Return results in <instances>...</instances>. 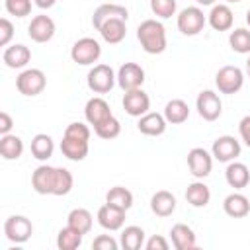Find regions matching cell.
Instances as JSON below:
<instances>
[{
  "instance_id": "cell-2",
  "label": "cell",
  "mask_w": 250,
  "mask_h": 250,
  "mask_svg": "<svg viewBox=\"0 0 250 250\" xmlns=\"http://www.w3.org/2000/svg\"><path fill=\"white\" fill-rule=\"evenodd\" d=\"M45 86H47V76H45V72L39 70V68H25V70H21V72L18 74V78H16V88H18V92L23 94V96H29V98L41 94V92L45 90Z\"/></svg>"
},
{
  "instance_id": "cell-39",
  "label": "cell",
  "mask_w": 250,
  "mask_h": 250,
  "mask_svg": "<svg viewBox=\"0 0 250 250\" xmlns=\"http://www.w3.org/2000/svg\"><path fill=\"white\" fill-rule=\"evenodd\" d=\"M6 12L16 18H25L31 12V0H6Z\"/></svg>"
},
{
  "instance_id": "cell-45",
  "label": "cell",
  "mask_w": 250,
  "mask_h": 250,
  "mask_svg": "<svg viewBox=\"0 0 250 250\" xmlns=\"http://www.w3.org/2000/svg\"><path fill=\"white\" fill-rule=\"evenodd\" d=\"M33 2H35V6H37V8H41V10H47V8H53L57 0H33Z\"/></svg>"
},
{
  "instance_id": "cell-26",
  "label": "cell",
  "mask_w": 250,
  "mask_h": 250,
  "mask_svg": "<svg viewBox=\"0 0 250 250\" xmlns=\"http://www.w3.org/2000/svg\"><path fill=\"white\" fill-rule=\"evenodd\" d=\"M109 18H123L127 20L129 18V12L125 6L121 4H100L96 10H94V16H92V25L98 29L105 20Z\"/></svg>"
},
{
  "instance_id": "cell-10",
  "label": "cell",
  "mask_w": 250,
  "mask_h": 250,
  "mask_svg": "<svg viewBox=\"0 0 250 250\" xmlns=\"http://www.w3.org/2000/svg\"><path fill=\"white\" fill-rule=\"evenodd\" d=\"M57 184V166L41 164L31 174V188L41 195H53Z\"/></svg>"
},
{
  "instance_id": "cell-33",
  "label": "cell",
  "mask_w": 250,
  "mask_h": 250,
  "mask_svg": "<svg viewBox=\"0 0 250 250\" xmlns=\"http://www.w3.org/2000/svg\"><path fill=\"white\" fill-rule=\"evenodd\" d=\"M105 203L115 205V207L127 211V209H131V205H133V193H131L127 188H123V186H113V188H109V191L105 193Z\"/></svg>"
},
{
  "instance_id": "cell-24",
  "label": "cell",
  "mask_w": 250,
  "mask_h": 250,
  "mask_svg": "<svg viewBox=\"0 0 250 250\" xmlns=\"http://www.w3.org/2000/svg\"><path fill=\"white\" fill-rule=\"evenodd\" d=\"M223 209H225V213H227L229 217H232V219H242V217H246V215L250 213V201H248L246 195L234 191V193H229V195L225 197Z\"/></svg>"
},
{
  "instance_id": "cell-32",
  "label": "cell",
  "mask_w": 250,
  "mask_h": 250,
  "mask_svg": "<svg viewBox=\"0 0 250 250\" xmlns=\"http://www.w3.org/2000/svg\"><path fill=\"white\" fill-rule=\"evenodd\" d=\"M119 244L125 248V250H139L145 246V230L137 225H131V227H125L123 232H121V240Z\"/></svg>"
},
{
  "instance_id": "cell-21",
  "label": "cell",
  "mask_w": 250,
  "mask_h": 250,
  "mask_svg": "<svg viewBox=\"0 0 250 250\" xmlns=\"http://www.w3.org/2000/svg\"><path fill=\"white\" fill-rule=\"evenodd\" d=\"M166 117L160 115V113H154V111H148L145 115L139 117V123H137V129L143 133V135H148V137H158L166 131Z\"/></svg>"
},
{
  "instance_id": "cell-18",
  "label": "cell",
  "mask_w": 250,
  "mask_h": 250,
  "mask_svg": "<svg viewBox=\"0 0 250 250\" xmlns=\"http://www.w3.org/2000/svg\"><path fill=\"white\" fill-rule=\"evenodd\" d=\"M88 150H90V145L88 141L84 139H76V137H70V135H62V141H61V152L68 158V160H74V162H80L88 156Z\"/></svg>"
},
{
  "instance_id": "cell-28",
  "label": "cell",
  "mask_w": 250,
  "mask_h": 250,
  "mask_svg": "<svg viewBox=\"0 0 250 250\" xmlns=\"http://www.w3.org/2000/svg\"><path fill=\"white\" fill-rule=\"evenodd\" d=\"M186 199H188V203L193 205V207H205V205L209 203V199H211V189H209V186L203 184L201 180L191 182V184L188 186V189H186Z\"/></svg>"
},
{
  "instance_id": "cell-6",
  "label": "cell",
  "mask_w": 250,
  "mask_h": 250,
  "mask_svg": "<svg viewBox=\"0 0 250 250\" xmlns=\"http://www.w3.org/2000/svg\"><path fill=\"white\" fill-rule=\"evenodd\" d=\"M205 21H207V18H205L203 10L197 8V6H188L178 14V29H180V33L189 35V37L197 35L199 31H203Z\"/></svg>"
},
{
  "instance_id": "cell-17",
  "label": "cell",
  "mask_w": 250,
  "mask_h": 250,
  "mask_svg": "<svg viewBox=\"0 0 250 250\" xmlns=\"http://www.w3.org/2000/svg\"><path fill=\"white\" fill-rule=\"evenodd\" d=\"M125 213L127 211L105 203V205H102L98 209V223L105 230H119L123 227V223H125Z\"/></svg>"
},
{
  "instance_id": "cell-42",
  "label": "cell",
  "mask_w": 250,
  "mask_h": 250,
  "mask_svg": "<svg viewBox=\"0 0 250 250\" xmlns=\"http://www.w3.org/2000/svg\"><path fill=\"white\" fill-rule=\"evenodd\" d=\"M168 240L164 238V236H160V234H154V236H150L146 242H145V248L146 250H168Z\"/></svg>"
},
{
  "instance_id": "cell-30",
  "label": "cell",
  "mask_w": 250,
  "mask_h": 250,
  "mask_svg": "<svg viewBox=\"0 0 250 250\" xmlns=\"http://www.w3.org/2000/svg\"><path fill=\"white\" fill-rule=\"evenodd\" d=\"M92 223H94L92 213L88 209H84V207L72 209L68 213V217H66V225L72 227V229H76V230H80L82 234H88L92 230Z\"/></svg>"
},
{
  "instance_id": "cell-16",
  "label": "cell",
  "mask_w": 250,
  "mask_h": 250,
  "mask_svg": "<svg viewBox=\"0 0 250 250\" xmlns=\"http://www.w3.org/2000/svg\"><path fill=\"white\" fill-rule=\"evenodd\" d=\"M113 113H111V109H109V104L104 100V98H90L88 102H86V105H84V117H86V121L90 123V125H100V123H104L105 119H109Z\"/></svg>"
},
{
  "instance_id": "cell-43",
  "label": "cell",
  "mask_w": 250,
  "mask_h": 250,
  "mask_svg": "<svg viewBox=\"0 0 250 250\" xmlns=\"http://www.w3.org/2000/svg\"><path fill=\"white\" fill-rule=\"evenodd\" d=\"M238 133H240V139L244 141V145L250 148V115H244L238 123Z\"/></svg>"
},
{
  "instance_id": "cell-9",
  "label": "cell",
  "mask_w": 250,
  "mask_h": 250,
  "mask_svg": "<svg viewBox=\"0 0 250 250\" xmlns=\"http://www.w3.org/2000/svg\"><path fill=\"white\" fill-rule=\"evenodd\" d=\"M188 168H189V174L193 178H197V180L207 178L211 174V168H213V154H209L201 146H193L188 152Z\"/></svg>"
},
{
  "instance_id": "cell-1",
  "label": "cell",
  "mask_w": 250,
  "mask_h": 250,
  "mask_svg": "<svg viewBox=\"0 0 250 250\" xmlns=\"http://www.w3.org/2000/svg\"><path fill=\"white\" fill-rule=\"evenodd\" d=\"M137 39L148 55H160L166 49V29L158 20L141 21L137 27Z\"/></svg>"
},
{
  "instance_id": "cell-3",
  "label": "cell",
  "mask_w": 250,
  "mask_h": 250,
  "mask_svg": "<svg viewBox=\"0 0 250 250\" xmlns=\"http://www.w3.org/2000/svg\"><path fill=\"white\" fill-rule=\"evenodd\" d=\"M86 82H88V88L94 94H107L115 86L117 76H115V72H113V68L109 64L102 62V64H96L94 68H90Z\"/></svg>"
},
{
  "instance_id": "cell-13",
  "label": "cell",
  "mask_w": 250,
  "mask_h": 250,
  "mask_svg": "<svg viewBox=\"0 0 250 250\" xmlns=\"http://www.w3.org/2000/svg\"><path fill=\"white\" fill-rule=\"evenodd\" d=\"M123 109L131 115V117H141L145 113H148L150 109V98L146 92H143V88H135L123 94Z\"/></svg>"
},
{
  "instance_id": "cell-48",
  "label": "cell",
  "mask_w": 250,
  "mask_h": 250,
  "mask_svg": "<svg viewBox=\"0 0 250 250\" xmlns=\"http://www.w3.org/2000/svg\"><path fill=\"white\" fill-rule=\"evenodd\" d=\"M246 23H248V25H250V10H248V12H246Z\"/></svg>"
},
{
  "instance_id": "cell-27",
  "label": "cell",
  "mask_w": 250,
  "mask_h": 250,
  "mask_svg": "<svg viewBox=\"0 0 250 250\" xmlns=\"http://www.w3.org/2000/svg\"><path fill=\"white\" fill-rule=\"evenodd\" d=\"M164 117H166L168 123L180 125V123L188 121V117H189V107H188V104H186L184 100L174 98V100H170V102L164 105Z\"/></svg>"
},
{
  "instance_id": "cell-38",
  "label": "cell",
  "mask_w": 250,
  "mask_h": 250,
  "mask_svg": "<svg viewBox=\"0 0 250 250\" xmlns=\"http://www.w3.org/2000/svg\"><path fill=\"white\" fill-rule=\"evenodd\" d=\"M176 0H150V10L154 16L162 18V20H168L176 14Z\"/></svg>"
},
{
  "instance_id": "cell-47",
  "label": "cell",
  "mask_w": 250,
  "mask_h": 250,
  "mask_svg": "<svg viewBox=\"0 0 250 250\" xmlns=\"http://www.w3.org/2000/svg\"><path fill=\"white\" fill-rule=\"evenodd\" d=\"M246 74L250 76V57H248V61H246Z\"/></svg>"
},
{
  "instance_id": "cell-14",
  "label": "cell",
  "mask_w": 250,
  "mask_h": 250,
  "mask_svg": "<svg viewBox=\"0 0 250 250\" xmlns=\"http://www.w3.org/2000/svg\"><path fill=\"white\" fill-rule=\"evenodd\" d=\"M57 27H55V21L45 16V14H39L35 18H31V23L27 25V35L35 41V43H47L53 39Z\"/></svg>"
},
{
  "instance_id": "cell-29",
  "label": "cell",
  "mask_w": 250,
  "mask_h": 250,
  "mask_svg": "<svg viewBox=\"0 0 250 250\" xmlns=\"http://www.w3.org/2000/svg\"><path fill=\"white\" fill-rule=\"evenodd\" d=\"M23 152V141L18 135H2L0 137V154L4 160H18Z\"/></svg>"
},
{
  "instance_id": "cell-36",
  "label": "cell",
  "mask_w": 250,
  "mask_h": 250,
  "mask_svg": "<svg viewBox=\"0 0 250 250\" xmlns=\"http://www.w3.org/2000/svg\"><path fill=\"white\" fill-rule=\"evenodd\" d=\"M94 133H96L100 139H105V141L115 139V137L121 133V123H119V119H117L115 115H111V117L105 119L104 123L96 125V127H94Z\"/></svg>"
},
{
  "instance_id": "cell-22",
  "label": "cell",
  "mask_w": 250,
  "mask_h": 250,
  "mask_svg": "<svg viewBox=\"0 0 250 250\" xmlns=\"http://www.w3.org/2000/svg\"><path fill=\"white\" fill-rule=\"evenodd\" d=\"M170 238H172L174 248H178V250H191V248L197 246L193 229L188 227V225H184V223H176L170 229Z\"/></svg>"
},
{
  "instance_id": "cell-34",
  "label": "cell",
  "mask_w": 250,
  "mask_h": 250,
  "mask_svg": "<svg viewBox=\"0 0 250 250\" xmlns=\"http://www.w3.org/2000/svg\"><path fill=\"white\" fill-rule=\"evenodd\" d=\"M82 236L84 234L80 230H76V229H72V227L66 225L57 234V248L59 250H76L82 244Z\"/></svg>"
},
{
  "instance_id": "cell-44",
  "label": "cell",
  "mask_w": 250,
  "mask_h": 250,
  "mask_svg": "<svg viewBox=\"0 0 250 250\" xmlns=\"http://www.w3.org/2000/svg\"><path fill=\"white\" fill-rule=\"evenodd\" d=\"M12 127H14V121H12L10 113L2 111V113H0V135H8Z\"/></svg>"
},
{
  "instance_id": "cell-4",
  "label": "cell",
  "mask_w": 250,
  "mask_h": 250,
  "mask_svg": "<svg viewBox=\"0 0 250 250\" xmlns=\"http://www.w3.org/2000/svg\"><path fill=\"white\" fill-rule=\"evenodd\" d=\"M100 55H102V47L94 37H82V39L74 41V45L70 49V59L82 66L98 62Z\"/></svg>"
},
{
  "instance_id": "cell-35",
  "label": "cell",
  "mask_w": 250,
  "mask_h": 250,
  "mask_svg": "<svg viewBox=\"0 0 250 250\" xmlns=\"http://www.w3.org/2000/svg\"><path fill=\"white\" fill-rule=\"evenodd\" d=\"M229 45L234 53L246 55L250 53V29L246 27H236L234 31H230L229 35Z\"/></svg>"
},
{
  "instance_id": "cell-49",
  "label": "cell",
  "mask_w": 250,
  "mask_h": 250,
  "mask_svg": "<svg viewBox=\"0 0 250 250\" xmlns=\"http://www.w3.org/2000/svg\"><path fill=\"white\" fill-rule=\"evenodd\" d=\"M225 2H229V4H234V2H240V0H225Z\"/></svg>"
},
{
  "instance_id": "cell-8",
  "label": "cell",
  "mask_w": 250,
  "mask_h": 250,
  "mask_svg": "<svg viewBox=\"0 0 250 250\" xmlns=\"http://www.w3.org/2000/svg\"><path fill=\"white\" fill-rule=\"evenodd\" d=\"M195 109L199 113V117H203L205 121H215L221 117L223 113V104L217 92L213 90H203L199 92L197 100H195Z\"/></svg>"
},
{
  "instance_id": "cell-20",
  "label": "cell",
  "mask_w": 250,
  "mask_h": 250,
  "mask_svg": "<svg viewBox=\"0 0 250 250\" xmlns=\"http://www.w3.org/2000/svg\"><path fill=\"white\" fill-rule=\"evenodd\" d=\"M2 61L8 68H23L31 61V51H29V47L16 43V45H10L4 49Z\"/></svg>"
},
{
  "instance_id": "cell-12",
  "label": "cell",
  "mask_w": 250,
  "mask_h": 250,
  "mask_svg": "<svg viewBox=\"0 0 250 250\" xmlns=\"http://www.w3.org/2000/svg\"><path fill=\"white\" fill-rule=\"evenodd\" d=\"M145 82V70L141 64L137 62H125L119 66L117 70V84L123 92H129V90H135V88H141Z\"/></svg>"
},
{
  "instance_id": "cell-11",
  "label": "cell",
  "mask_w": 250,
  "mask_h": 250,
  "mask_svg": "<svg viewBox=\"0 0 250 250\" xmlns=\"http://www.w3.org/2000/svg\"><path fill=\"white\" fill-rule=\"evenodd\" d=\"M211 154L219 162H232L236 156H240V143L232 135H221L213 141Z\"/></svg>"
},
{
  "instance_id": "cell-15",
  "label": "cell",
  "mask_w": 250,
  "mask_h": 250,
  "mask_svg": "<svg viewBox=\"0 0 250 250\" xmlns=\"http://www.w3.org/2000/svg\"><path fill=\"white\" fill-rule=\"evenodd\" d=\"M98 31H100V35H102V39L105 43L117 45L127 35V20H123V18H109V20H105L98 27Z\"/></svg>"
},
{
  "instance_id": "cell-46",
  "label": "cell",
  "mask_w": 250,
  "mask_h": 250,
  "mask_svg": "<svg viewBox=\"0 0 250 250\" xmlns=\"http://www.w3.org/2000/svg\"><path fill=\"white\" fill-rule=\"evenodd\" d=\"M197 4H201V6H213L215 0H197Z\"/></svg>"
},
{
  "instance_id": "cell-41",
  "label": "cell",
  "mask_w": 250,
  "mask_h": 250,
  "mask_svg": "<svg viewBox=\"0 0 250 250\" xmlns=\"http://www.w3.org/2000/svg\"><path fill=\"white\" fill-rule=\"evenodd\" d=\"M14 37V25L8 18H2L0 20V45L6 47Z\"/></svg>"
},
{
  "instance_id": "cell-19",
  "label": "cell",
  "mask_w": 250,
  "mask_h": 250,
  "mask_svg": "<svg viewBox=\"0 0 250 250\" xmlns=\"http://www.w3.org/2000/svg\"><path fill=\"white\" fill-rule=\"evenodd\" d=\"M207 21L215 31H227L232 27L234 14L227 4H213L211 12L207 16Z\"/></svg>"
},
{
  "instance_id": "cell-40",
  "label": "cell",
  "mask_w": 250,
  "mask_h": 250,
  "mask_svg": "<svg viewBox=\"0 0 250 250\" xmlns=\"http://www.w3.org/2000/svg\"><path fill=\"white\" fill-rule=\"evenodd\" d=\"M117 246H119V242L109 234H100L92 242V248H96V250H117Z\"/></svg>"
},
{
  "instance_id": "cell-7",
  "label": "cell",
  "mask_w": 250,
  "mask_h": 250,
  "mask_svg": "<svg viewBox=\"0 0 250 250\" xmlns=\"http://www.w3.org/2000/svg\"><path fill=\"white\" fill-rule=\"evenodd\" d=\"M4 234L10 242L16 244H23L29 240V236L33 234V225L27 217L23 215H12L6 219L4 223Z\"/></svg>"
},
{
  "instance_id": "cell-37",
  "label": "cell",
  "mask_w": 250,
  "mask_h": 250,
  "mask_svg": "<svg viewBox=\"0 0 250 250\" xmlns=\"http://www.w3.org/2000/svg\"><path fill=\"white\" fill-rule=\"evenodd\" d=\"M74 186V178L66 168H57V184L53 195H66Z\"/></svg>"
},
{
  "instance_id": "cell-5",
  "label": "cell",
  "mask_w": 250,
  "mask_h": 250,
  "mask_svg": "<svg viewBox=\"0 0 250 250\" xmlns=\"http://www.w3.org/2000/svg\"><path fill=\"white\" fill-rule=\"evenodd\" d=\"M244 84V72L238 66H221L215 74V86L221 94H236Z\"/></svg>"
},
{
  "instance_id": "cell-23",
  "label": "cell",
  "mask_w": 250,
  "mask_h": 250,
  "mask_svg": "<svg viewBox=\"0 0 250 250\" xmlns=\"http://www.w3.org/2000/svg\"><path fill=\"white\" fill-rule=\"evenodd\" d=\"M225 180H227V184H229L230 188L242 189V188H246L248 182H250V170H248L246 164L232 160V162H229V166H227V170H225Z\"/></svg>"
},
{
  "instance_id": "cell-25",
  "label": "cell",
  "mask_w": 250,
  "mask_h": 250,
  "mask_svg": "<svg viewBox=\"0 0 250 250\" xmlns=\"http://www.w3.org/2000/svg\"><path fill=\"white\" fill-rule=\"evenodd\" d=\"M150 209L158 217H170L176 211V197H174V193H170L166 189L156 191L150 197Z\"/></svg>"
},
{
  "instance_id": "cell-31",
  "label": "cell",
  "mask_w": 250,
  "mask_h": 250,
  "mask_svg": "<svg viewBox=\"0 0 250 250\" xmlns=\"http://www.w3.org/2000/svg\"><path fill=\"white\" fill-rule=\"evenodd\" d=\"M53 150H55V143L47 133H37L31 139V154L37 160H49L53 156Z\"/></svg>"
}]
</instances>
